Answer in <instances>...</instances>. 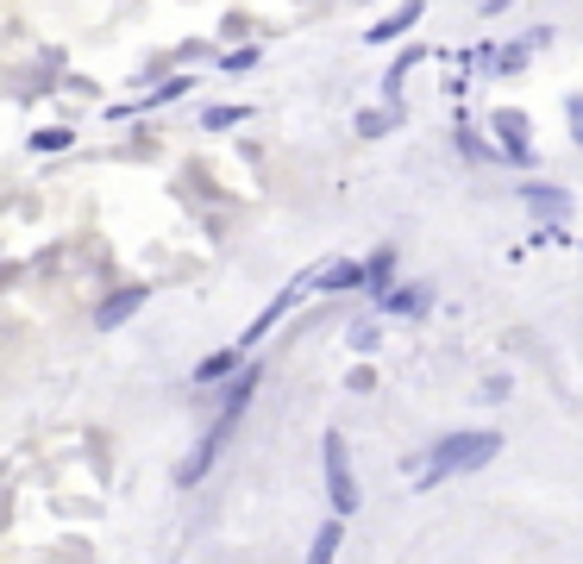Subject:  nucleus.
Here are the masks:
<instances>
[{
	"mask_svg": "<svg viewBox=\"0 0 583 564\" xmlns=\"http://www.w3.org/2000/svg\"><path fill=\"white\" fill-rule=\"evenodd\" d=\"M257 383H264V370H257V364H245V370H239V383L227 389V402H220V414H214V420H207V433L195 439V452H189V458L177 464V489H195V483L207 477V470L220 464V452L232 445V433H239V420H245V408H252Z\"/></svg>",
	"mask_w": 583,
	"mask_h": 564,
	"instance_id": "f257e3e1",
	"label": "nucleus"
},
{
	"mask_svg": "<svg viewBox=\"0 0 583 564\" xmlns=\"http://www.w3.org/2000/svg\"><path fill=\"white\" fill-rule=\"evenodd\" d=\"M502 458V433H489V427H464V433H446L433 445L427 458H421V489L446 483V477H471V470H489V464Z\"/></svg>",
	"mask_w": 583,
	"mask_h": 564,
	"instance_id": "f03ea898",
	"label": "nucleus"
},
{
	"mask_svg": "<svg viewBox=\"0 0 583 564\" xmlns=\"http://www.w3.org/2000/svg\"><path fill=\"white\" fill-rule=\"evenodd\" d=\"M320 464H327V502H332V514H357V477H352V458H345V439H339V433L320 439Z\"/></svg>",
	"mask_w": 583,
	"mask_h": 564,
	"instance_id": "7ed1b4c3",
	"label": "nucleus"
},
{
	"mask_svg": "<svg viewBox=\"0 0 583 564\" xmlns=\"http://www.w3.org/2000/svg\"><path fill=\"white\" fill-rule=\"evenodd\" d=\"M489 126H496V145H502V157H508V163H521V170H527V163H533L527 113H514V107H502V113H489Z\"/></svg>",
	"mask_w": 583,
	"mask_h": 564,
	"instance_id": "20e7f679",
	"label": "nucleus"
},
{
	"mask_svg": "<svg viewBox=\"0 0 583 564\" xmlns=\"http://www.w3.org/2000/svg\"><path fill=\"white\" fill-rule=\"evenodd\" d=\"M145 302H151V289H145V282H126V289H113L101 308H95V327H101V333H113V327H126Z\"/></svg>",
	"mask_w": 583,
	"mask_h": 564,
	"instance_id": "39448f33",
	"label": "nucleus"
},
{
	"mask_svg": "<svg viewBox=\"0 0 583 564\" xmlns=\"http://www.w3.org/2000/svg\"><path fill=\"white\" fill-rule=\"evenodd\" d=\"M377 308L389 314V320H421V314L433 308V282H396Z\"/></svg>",
	"mask_w": 583,
	"mask_h": 564,
	"instance_id": "423d86ee",
	"label": "nucleus"
},
{
	"mask_svg": "<svg viewBox=\"0 0 583 564\" xmlns=\"http://www.w3.org/2000/svg\"><path fill=\"white\" fill-rule=\"evenodd\" d=\"M371 282V263H357V257H332L314 270V295H339V289H364Z\"/></svg>",
	"mask_w": 583,
	"mask_h": 564,
	"instance_id": "0eeeda50",
	"label": "nucleus"
},
{
	"mask_svg": "<svg viewBox=\"0 0 583 564\" xmlns=\"http://www.w3.org/2000/svg\"><path fill=\"white\" fill-rule=\"evenodd\" d=\"M521 201L546 220V226H558V220H571V188H546V182H527L521 188Z\"/></svg>",
	"mask_w": 583,
	"mask_h": 564,
	"instance_id": "6e6552de",
	"label": "nucleus"
},
{
	"mask_svg": "<svg viewBox=\"0 0 583 564\" xmlns=\"http://www.w3.org/2000/svg\"><path fill=\"white\" fill-rule=\"evenodd\" d=\"M245 358H252L245 345H227V352H214V358H202V364H195V389H214V383H227V377H232V370H239Z\"/></svg>",
	"mask_w": 583,
	"mask_h": 564,
	"instance_id": "1a4fd4ad",
	"label": "nucleus"
},
{
	"mask_svg": "<svg viewBox=\"0 0 583 564\" xmlns=\"http://www.w3.org/2000/svg\"><path fill=\"white\" fill-rule=\"evenodd\" d=\"M427 13V0H402V13H389V20H377V26L364 32L371 45H389V38H402V32H414V20Z\"/></svg>",
	"mask_w": 583,
	"mask_h": 564,
	"instance_id": "9d476101",
	"label": "nucleus"
},
{
	"mask_svg": "<svg viewBox=\"0 0 583 564\" xmlns=\"http://www.w3.org/2000/svg\"><path fill=\"white\" fill-rule=\"evenodd\" d=\"M364 263H371V282H364V289H371V295H389V289H396V245H377V252L364 257Z\"/></svg>",
	"mask_w": 583,
	"mask_h": 564,
	"instance_id": "9b49d317",
	"label": "nucleus"
},
{
	"mask_svg": "<svg viewBox=\"0 0 583 564\" xmlns=\"http://www.w3.org/2000/svg\"><path fill=\"white\" fill-rule=\"evenodd\" d=\"M396 120H402V113H396V101L371 107V113H364V120H357V138H382V132L396 126Z\"/></svg>",
	"mask_w": 583,
	"mask_h": 564,
	"instance_id": "f8f14e48",
	"label": "nucleus"
},
{
	"mask_svg": "<svg viewBox=\"0 0 583 564\" xmlns=\"http://www.w3.org/2000/svg\"><path fill=\"white\" fill-rule=\"evenodd\" d=\"M239 120H252V107L227 101V107H207V113H202V126H207V132H232Z\"/></svg>",
	"mask_w": 583,
	"mask_h": 564,
	"instance_id": "ddd939ff",
	"label": "nucleus"
},
{
	"mask_svg": "<svg viewBox=\"0 0 583 564\" xmlns=\"http://www.w3.org/2000/svg\"><path fill=\"white\" fill-rule=\"evenodd\" d=\"M339 539H345V514H339V520H327V527L314 534V545H307V559H332V552H339Z\"/></svg>",
	"mask_w": 583,
	"mask_h": 564,
	"instance_id": "4468645a",
	"label": "nucleus"
},
{
	"mask_svg": "<svg viewBox=\"0 0 583 564\" xmlns=\"http://www.w3.org/2000/svg\"><path fill=\"white\" fill-rule=\"evenodd\" d=\"M452 138H458V151H464V163H496V151H489L471 126H452Z\"/></svg>",
	"mask_w": 583,
	"mask_h": 564,
	"instance_id": "2eb2a0df",
	"label": "nucleus"
},
{
	"mask_svg": "<svg viewBox=\"0 0 583 564\" xmlns=\"http://www.w3.org/2000/svg\"><path fill=\"white\" fill-rule=\"evenodd\" d=\"M527 51H533V45H527V38H521V45H502V51L489 57V63H496V70H502V76H514V70H521V63H527Z\"/></svg>",
	"mask_w": 583,
	"mask_h": 564,
	"instance_id": "dca6fc26",
	"label": "nucleus"
},
{
	"mask_svg": "<svg viewBox=\"0 0 583 564\" xmlns=\"http://www.w3.org/2000/svg\"><path fill=\"white\" fill-rule=\"evenodd\" d=\"M70 145V126H45V132H32V151H63Z\"/></svg>",
	"mask_w": 583,
	"mask_h": 564,
	"instance_id": "f3484780",
	"label": "nucleus"
},
{
	"mask_svg": "<svg viewBox=\"0 0 583 564\" xmlns=\"http://www.w3.org/2000/svg\"><path fill=\"white\" fill-rule=\"evenodd\" d=\"M220 70H227V76H252V70H257V45H252V51H232Z\"/></svg>",
	"mask_w": 583,
	"mask_h": 564,
	"instance_id": "a211bd4d",
	"label": "nucleus"
},
{
	"mask_svg": "<svg viewBox=\"0 0 583 564\" xmlns=\"http://www.w3.org/2000/svg\"><path fill=\"white\" fill-rule=\"evenodd\" d=\"M352 352H377V339H382V327H371V320H364V327H352Z\"/></svg>",
	"mask_w": 583,
	"mask_h": 564,
	"instance_id": "6ab92c4d",
	"label": "nucleus"
},
{
	"mask_svg": "<svg viewBox=\"0 0 583 564\" xmlns=\"http://www.w3.org/2000/svg\"><path fill=\"white\" fill-rule=\"evenodd\" d=\"M182 95H189V76H170V82H163V88L151 95V107H163V101H182Z\"/></svg>",
	"mask_w": 583,
	"mask_h": 564,
	"instance_id": "aec40b11",
	"label": "nucleus"
},
{
	"mask_svg": "<svg viewBox=\"0 0 583 564\" xmlns=\"http://www.w3.org/2000/svg\"><path fill=\"white\" fill-rule=\"evenodd\" d=\"M564 113H571V138L583 145V95H571V101H564Z\"/></svg>",
	"mask_w": 583,
	"mask_h": 564,
	"instance_id": "412c9836",
	"label": "nucleus"
},
{
	"mask_svg": "<svg viewBox=\"0 0 583 564\" xmlns=\"http://www.w3.org/2000/svg\"><path fill=\"white\" fill-rule=\"evenodd\" d=\"M508 7H514V0H483V13H489V20H496V13H508Z\"/></svg>",
	"mask_w": 583,
	"mask_h": 564,
	"instance_id": "4be33fe9",
	"label": "nucleus"
}]
</instances>
